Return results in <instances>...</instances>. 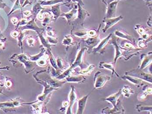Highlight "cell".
Wrapping results in <instances>:
<instances>
[{
    "mask_svg": "<svg viewBox=\"0 0 152 114\" xmlns=\"http://www.w3.org/2000/svg\"><path fill=\"white\" fill-rule=\"evenodd\" d=\"M87 97H85V98H83L79 102V112H82L83 109L84 108L85 105V102H86Z\"/></svg>",
    "mask_w": 152,
    "mask_h": 114,
    "instance_id": "1",
    "label": "cell"
}]
</instances>
